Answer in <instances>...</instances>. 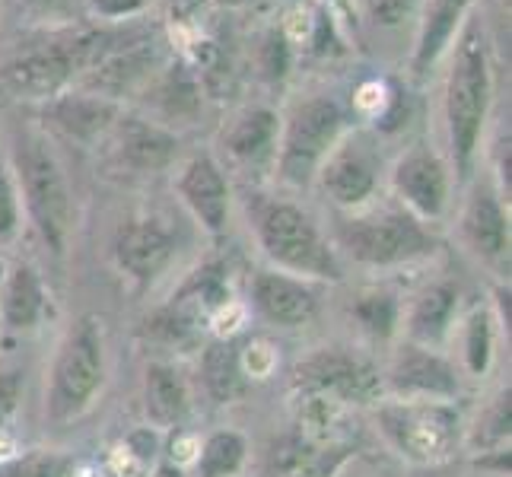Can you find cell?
Listing matches in <instances>:
<instances>
[{"label":"cell","mask_w":512,"mask_h":477,"mask_svg":"<svg viewBox=\"0 0 512 477\" xmlns=\"http://www.w3.org/2000/svg\"><path fill=\"white\" fill-rule=\"evenodd\" d=\"M105 376H109V360H105V334L96 315H80L58 344L55 363L48 373L45 388V417L64 427L70 420H80L93 408Z\"/></svg>","instance_id":"6da1fadb"},{"label":"cell","mask_w":512,"mask_h":477,"mask_svg":"<svg viewBox=\"0 0 512 477\" xmlns=\"http://www.w3.org/2000/svg\"><path fill=\"white\" fill-rule=\"evenodd\" d=\"M376 423L385 443L404 462L420 468L446 465L465 439L462 414H458L452 401L382 398L376 404Z\"/></svg>","instance_id":"7a4b0ae2"},{"label":"cell","mask_w":512,"mask_h":477,"mask_svg":"<svg viewBox=\"0 0 512 477\" xmlns=\"http://www.w3.org/2000/svg\"><path fill=\"white\" fill-rule=\"evenodd\" d=\"M255 236L261 252L268 255L277 271L303 280H341L344 268L338 252L325 242L319 226L306 210L287 201H271L255 214Z\"/></svg>","instance_id":"3957f363"},{"label":"cell","mask_w":512,"mask_h":477,"mask_svg":"<svg viewBox=\"0 0 512 477\" xmlns=\"http://www.w3.org/2000/svg\"><path fill=\"white\" fill-rule=\"evenodd\" d=\"M16 179L23 188L26 210L55 255H64L74 229V201L64 179V169L39 134H20L16 140Z\"/></svg>","instance_id":"277c9868"},{"label":"cell","mask_w":512,"mask_h":477,"mask_svg":"<svg viewBox=\"0 0 512 477\" xmlns=\"http://www.w3.org/2000/svg\"><path fill=\"white\" fill-rule=\"evenodd\" d=\"M490 105V74L487 55L478 32H468L458 45L455 67L446 86V125H449V147L455 159L458 179H468L474 153L481 144L484 118Z\"/></svg>","instance_id":"5b68a950"},{"label":"cell","mask_w":512,"mask_h":477,"mask_svg":"<svg viewBox=\"0 0 512 477\" xmlns=\"http://www.w3.org/2000/svg\"><path fill=\"white\" fill-rule=\"evenodd\" d=\"M334 239L363 268H401L436 252V239L408 210L341 217Z\"/></svg>","instance_id":"8992f818"},{"label":"cell","mask_w":512,"mask_h":477,"mask_svg":"<svg viewBox=\"0 0 512 477\" xmlns=\"http://www.w3.org/2000/svg\"><path fill=\"white\" fill-rule=\"evenodd\" d=\"M293 388L325 404H379L385 398L376 363L350 347H319L293 366Z\"/></svg>","instance_id":"52a82bcc"},{"label":"cell","mask_w":512,"mask_h":477,"mask_svg":"<svg viewBox=\"0 0 512 477\" xmlns=\"http://www.w3.org/2000/svg\"><path fill=\"white\" fill-rule=\"evenodd\" d=\"M344 128V115L331 99H309L296 105L280 140V175L290 185H309L319 175Z\"/></svg>","instance_id":"ba28073f"},{"label":"cell","mask_w":512,"mask_h":477,"mask_svg":"<svg viewBox=\"0 0 512 477\" xmlns=\"http://www.w3.org/2000/svg\"><path fill=\"white\" fill-rule=\"evenodd\" d=\"M385 398L404 401H455L458 395V373L455 366L439 357L436 347H423L404 341L388 369L382 373Z\"/></svg>","instance_id":"9c48e42d"},{"label":"cell","mask_w":512,"mask_h":477,"mask_svg":"<svg viewBox=\"0 0 512 477\" xmlns=\"http://www.w3.org/2000/svg\"><path fill=\"white\" fill-rule=\"evenodd\" d=\"M252 306L268 325L303 328L319 315V293L309 280L284 271H258L252 280Z\"/></svg>","instance_id":"30bf717a"},{"label":"cell","mask_w":512,"mask_h":477,"mask_svg":"<svg viewBox=\"0 0 512 477\" xmlns=\"http://www.w3.org/2000/svg\"><path fill=\"white\" fill-rule=\"evenodd\" d=\"M392 182L414 217H427V220L443 217V210L449 204V169L433 150L417 147L411 153H404L392 172Z\"/></svg>","instance_id":"8fae6325"},{"label":"cell","mask_w":512,"mask_h":477,"mask_svg":"<svg viewBox=\"0 0 512 477\" xmlns=\"http://www.w3.org/2000/svg\"><path fill=\"white\" fill-rule=\"evenodd\" d=\"M115 264L121 274H128L137 284H150L153 277L166 271L172 261L175 242L172 233L160 220H131L115 236Z\"/></svg>","instance_id":"7c38bea8"},{"label":"cell","mask_w":512,"mask_h":477,"mask_svg":"<svg viewBox=\"0 0 512 477\" xmlns=\"http://www.w3.org/2000/svg\"><path fill=\"white\" fill-rule=\"evenodd\" d=\"M179 194L191 217L198 220L210 236H223L229 223V185L217 166V159L194 156L179 175Z\"/></svg>","instance_id":"4fadbf2b"},{"label":"cell","mask_w":512,"mask_h":477,"mask_svg":"<svg viewBox=\"0 0 512 477\" xmlns=\"http://www.w3.org/2000/svg\"><path fill=\"white\" fill-rule=\"evenodd\" d=\"M77 58H74V45H61V48H45V51H32V55L16 58L4 67V83L7 90L23 96V99H51L58 96L67 80L77 74Z\"/></svg>","instance_id":"5bb4252c"},{"label":"cell","mask_w":512,"mask_h":477,"mask_svg":"<svg viewBox=\"0 0 512 477\" xmlns=\"http://www.w3.org/2000/svg\"><path fill=\"white\" fill-rule=\"evenodd\" d=\"M319 179L328 198L338 207H360L376 191V159L360 140L347 147H334L319 169Z\"/></svg>","instance_id":"9a60e30c"},{"label":"cell","mask_w":512,"mask_h":477,"mask_svg":"<svg viewBox=\"0 0 512 477\" xmlns=\"http://www.w3.org/2000/svg\"><path fill=\"white\" fill-rule=\"evenodd\" d=\"M51 315V293L32 264H13L0 287V325L7 331H35Z\"/></svg>","instance_id":"2e32d148"},{"label":"cell","mask_w":512,"mask_h":477,"mask_svg":"<svg viewBox=\"0 0 512 477\" xmlns=\"http://www.w3.org/2000/svg\"><path fill=\"white\" fill-rule=\"evenodd\" d=\"M462 236L468 249L487 264H503L509 258V220L500 198L490 188L474 191L462 214Z\"/></svg>","instance_id":"e0dca14e"},{"label":"cell","mask_w":512,"mask_h":477,"mask_svg":"<svg viewBox=\"0 0 512 477\" xmlns=\"http://www.w3.org/2000/svg\"><path fill=\"white\" fill-rule=\"evenodd\" d=\"M115 156L121 166L134 172H156L166 169L175 153H179V140L169 131L150 125L140 118H121L115 121Z\"/></svg>","instance_id":"ac0fdd59"},{"label":"cell","mask_w":512,"mask_h":477,"mask_svg":"<svg viewBox=\"0 0 512 477\" xmlns=\"http://www.w3.org/2000/svg\"><path fill=\"white\" fill-rule=\"evenodd\" d=\"M144 411L156 430H179L191 411V388L175 363H150L144 373Z\"/></svg>","instance_id":"d6986e66"},{"label":"cell","mask_w":512,"mask_h":477,"mask_svg":"<svg viewBox=\"0 0 512 477\" xmlns=\"http://www.w3.org/2000/svg\"><path fill=\"white\" fill-rule=\"evenodd\" d=\"M455 312H458V290L452 284H433L414 299L408 312H401V328L408 334V341L436 347L455 328Z\"/></svg>","instance_id":"ffe728a7"},{"label":"cell","mask_w":512,"mask_h":477,"mask_svg":"<svg viewBox=\"0 0 512 477\" xmlns=\"http://www.w3.org/2000/svg\"><path fill=\"white\" fill-rule=\"evenodd\" d=\"M201 385L214 404H233L249 392V373L242 366V350L236 341L217 338L201 353Z\"/></svg>","instance_id":"44dd1931"},{"label":"cell","mask_w":512,"mask_h":477,"mask_svg":"<svg viewBox=\"0 0 512 477\" xmlns=\"http://www.w3.org/2000/svg\"><path fill=\"white\" fill-rule=\"evenodd\" d=\"M51 121L77 140H93L115 125V105L102 96H67L51 105Z\"/></svg>","instance_id":"7402d4cb"},{"label":"cell","mask_w":512,"mask_h":477,"mask_svg":"<svg viewBox=\"0 0 512 477\" xmlns=\"http://www.w3.org/2000/svg\"><path fill=\"white\" fill-rule=\"evenodd\" d=\"M150 64H153L150 45H134L128 51H112L109 58H102L90 70L86 83H90V90H96L102 96H121L147 74Z\"/></svg>","instance_id":"603a6c76"},{"label":"cell","mask_w":512,"mask_h":477,"mask_svg":"<svg viewBox=\"0 0 512 477\" xmlns=\"http://www.w3.org/2000/svg\"><path fill=\"white\" fill-rule=\"evenodd\" d=\"M274 140H277V118L268 109H252L226 131L223 144L229 156L239 159V163H258V159L271 153Z\"/></svg>","instance_id":"cb8c5ba5"},{"label":"cell","mask_w":512,"mask_h":477,"mask_svg":"<svg viewBox=\"0 0 512 477\" xmlns=\"http://www.w3.org/2000/svg\"><path fill=\"white\" fill-rule=\"evenodd\" d=\"M249 458V443L236 430H217L198 446L194 477H236Z\"/></svg>","instance_id":"d4e9b609"},{"label":"cell","mask_w":512,"mask_h":477,"mask_svg":"<svg viewBox=\"0 0 512 477\" xmlns=\"http://www.w3.org/2000/svg\"><path fill=\"white\" fill-rule=\"evenodd\" d=\"M471 0H433L430 13H427V23H423V35H420V45H417V74H423L439 55L443 48L449 45L455 26L462 23V16L468 10Z\"/></svg>","instance_id":"484cf974"},{"label":"cell","mask_w":512,"mask_h":477,"mask_svg":"<svg viewBox=\"0 0 512 477\" xmlns=\"http://www.w3.org/2000/svg\"><path fill=\"white\" fill-rule=\"evenodd\" d=\"M509 430H512V401H509V388H503V392L478 414V420H474V427L468 433V446L484 455L506 452Z\"/></svg>","instance_id":"4316f807"},{"label":"cell","mask_w":512,"mask_h":477,"mask_svg":"<svg viewBox=\"0 0 512 477\" xmlns=\"http://www.w3.org/2000/svg\"><path fill=\"white\" fill-rule=\"evenodd\" d=\"M462 357L471 376H484L493 363V315L484 306H474L462 325Z\"/></svg>","instance_id":"83f0119b"},{"label":"cell","mask_w":512,"mask_h":477,"mask_svg":"<svg viewBox=\"0 0 512 477\" xmlns=\"http://www.w3.org/2000/svg\"><path fill=\"white\" fill-rule=\"evenodd\" d=\"M353 318L360 322V328L369 334L373 341H388L395 338L398 328H401V303L395 296L388 293H369V296H360L357 303H353Z\"/></svg>","instance_id":"f1b7e54d"},{"label":"cell","mask_w":512,"mask_h":477,"mask_svg":"<svg viewBox=\"0 0 512 477\" xmlns=\"http://www.w3.org/2000/svg\"><path fill=\"white\" fill-rule=\"evenodd\" d=\"M77 462L61 452L35 449L0 465V477H74Z\"/></svg>","instance_id":"f546056e"},{"label":"cell","mask_w":512,"mask_h":477,"mask_svg":"<svg viewBox=\"0 0 512 477\" xmlns=\"http://www.w3.org/2000/svg\"><path fill=\"white\" fill-rule=\"evenodd\" d=\"M353 455L350 443H328L325 449H315L287 468V477H334Z\"/></svg>","instance_id":"4dcf8cb0"},{"label":"cell","mask_w":512,"mask_h":477,"mask_svg":"<svg viewBox=\"0 0 512 477\" xmlns=\"http://www.w3.org/2000/svg\"><path fill=\"white\" fill-rule=\"evenodd\" d=\"M20 229V194L10 179V172L0 166V242H7Z\"/></svg>","instance_id":"1f68e13d"},{"label":"cell","mask_w":512,"mask_h":477,"mask_svg":"<svg viewBox=\"0 0 512 477\" xmlns=\"http://www.w3.org/2000/svg\"><path fill=\"white\" fill-rule=\"evenodd\" d=\"M20 401H23V373L7 369V373H0V427L16 414Z\"/></svg>","instance_id":"d6a6232c"},{"label":"cell","mask_w":512,"mask_h":477,"mask_svg":"<svg viewBox=\"0 0 512 477\" xmlns=\"http://www.w3.org/2000/svg\"><path fill=\"white\" fill-rule=\"evenodd\" d=\"M369 10H373V16L379 23L385 26H392L401 20V13H404V0H369Z\"/></svg>","instance_id":"836d02e7"},{"label":"cell","mask_w":512,"mask_h":477,"mask_svg":"<svg viewBox=\"0 0 512 477\" xmlns=\"http://www.w3.org/2000/svg\"><path fill=\"white\" fill-rule=\"evenodd\" d=\"M32 4H39V7H45V10H61V7L70 4V0H32Z\"/></svg>","instance_id":"e575fe53"},{"label":"cell","mask_w":512,"mask_h":477,"mask_svg":"<svg viewBox=\"0 0 512 477\" xmlns=\"http://www.w3.org/2000/svg\"><path fill=\"white\" fill-rule=\"evenodd\" d=\"M226 4H245V0H226Z\"/></svg>","instance_id":"d590c367"},{"label":"cell","mask_w":512,"mask_h":477,"mask_svg":"<svg viewBox=\"0 0 512 477\" xmlns=\"http://www.w3.org/2000/svg\"><path fill=\"white\" fill-rule=\"evenodd\" d=\"M338 4H344V0H338Z\"/></svg>","instance_id":"8d00e7d4"}]
</instances>
